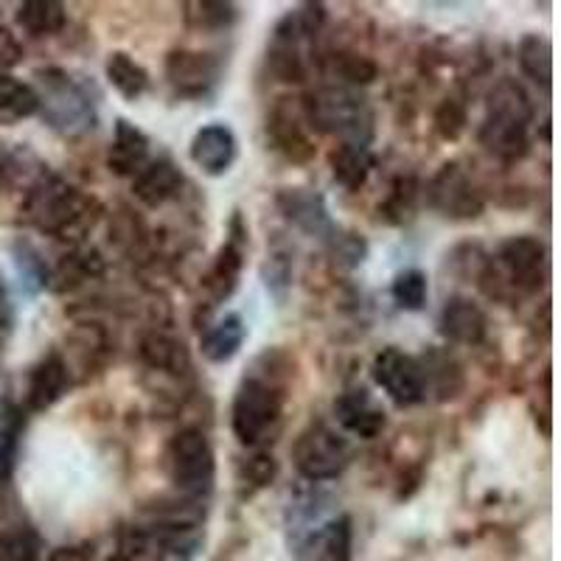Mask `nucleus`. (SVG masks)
Segmentation results:
<instances>
[{
    "mask_svg": "<svg viewBox=\"0 0 561 561\" xmlns=\"http://www.w3.org/2000/svg\"><path fill=\"white\" fill-rule=\"evenodd\" d=\"M318 561H351V519L337 517L320 528L318 539Z\"/></svg>",
    "mask_w": 561,
    "mask_h": 561,
    "instance_id": "obj_29",
    "label": "nucleus"
},
{
    "mask_svg": "<svg viewBox=\"0 0 561 561\" xmlns=\"http://www.w3.org/2000/svg\"><path fill=\"white\" fill-rule=\"evenodd\" d=\"M14 453H18V438H14V430L0 427V485H3V480H7L9 474H12Z\"/></svg>",
    "mask_w": 561,
    "mask_h": 561,
    "instance_id": "obj_34",
    "label": "nucleus"
},
{
    "mask_svg": "<svg viewBox=\"0 0 561 561\" xmlns=\"http://www.w3.org/2000/svg\"><path fill=\"white\" fill-rule=\"evenodd\" d=\"M329 163H332L334 180L348 192H359L365 180H368L370 169H374V158H370L368 147H363V144H340L329 154Z\"/></svg>",
    "mask_w": 561,
    "mask_h": 561,
    "instance_id": "obj_23",
    "label": "nucleus"
},
{
    "mask_svg": "<svg viewBox=\"0 0 561 561\" xmlns=\"http://www.w3.org/2000/svg\"><path fill=\"white\" fill-rule=\"evenodd\" d=\"M393 300L396 307L404 309V312H421V309L427 307V295H430V284L427 275L421 273V270H402V273L396 275L393 280Z\"/></svg>",
    "mask_w": 561,
    "mask_h": 561,
    "instance_id": "obj_30",
    "label": "nucleus"
},
{
    "mask_svg": "<svg viewBox=\"0 0 561 561\" xmlns=\"http://www.w3.org/2000/svg\"><path fill=\"white\" fill-rule=\"evenodd\" d=\"M12 174V160H9L7 149L0 147V185L7 183V178Z\"/></svg>",
    "mask_w": 561,
    "mask_h": 561,
    "instance_id": "obj_38",
    "label": "nucleus"
},
{
    "mask_svg": "<svg viewBox=\"0 0 561 561\" xmlns=\"http://www.w3.org/2000/svg\"><path fill=\"white\" fill-rule=\"evenodd\" d=\"M169 478L183 491L185 497L199 500L214 489V478H217V460H214V449H210L208 438L199 430H183L169 444Z\"/></svg>",
    "mask_w": 561,
    "mask_h": 561,
    "instance_id": "obj_6",
    "label": "nucleus"
},
{
    "mask_svg": "<svg viewBox=\"0 0 561 561\" xmlns=\"http://www.w3.org/2000/svg\"><path fill=\"white\" fill-rule=\"evenodd\" d=\"M149 163V138L127 118L115 122L113 144H110L107 167L118 178H135Z\"/></svg>",
    "mask_w": 561,
    "mask_h": 561,
    "instance_id": "obj_18",
    "label": "nucleus"
},
{
    "mask_svg": "<svg viewBox=\"0 0 561 561\" xmlns=\"http://www.w3.org/2000/svg\"><path fill=\"white\" fill-rule=\"evenodd\" d=\"M370 374H374V382L399 408L419 404L427 396V374H424V365L399 348L379 351L377 357H374V365H370Z\"/></svg>",
    "mask_w": 561,
    "mask_h": 561,
    "instance_id": "obj_8",
    "label": "nucleus"
},
{
    "mask_svg": "<svg viewBox=\"0 0 561 561\" xmlns=\"http://www.w3.org/2000/svg\"><path fill=\"white\" fill-rule=\"evenodd\" d=\"M275 203H278L284 219L293 222L298 230H304V233H309V237L325 239L334 233L332 217H329L320 194L309 192V188H284V192H278Z\"/></svg>",
    "mask_w": 561,
    "mask_h": 561,
    "instance_id": "obj_15",
    "label": "nucleus"
},
{
    "mask_svg": "<svg viewBox=\"0 0 561 561\" xmlns=\"http://www.w3.org/2000/svg\"><path fill=\"white\" fill-rule=\"evenodd\" d=\"M194 167L208 178H219L237 160V135L225 124H208L192 140Z\"/></svg>",
    "mask_w": 561,
    "mask_h": 561,
    "instance_id": "obj_16",
    "label": "nucleus"
},
{
    "mask_svg": "<svg viewBox=\"0 0 561 561\" xmlns=\"http://www.w3.org/2000/svg\"><path fill=\"white\" fill-rule=\"evenodd\" d=\"M185 20L194 28L203 32H222V28L233 26L237 20V7L233 3H219V0H203V3H185Z\"/></svg>",
    "mask_w": 561,
    "mask_h": 561,
    "instance_id": "obj_31",
    "label": "nucleus"
},
{
    "mask_svg": "<svg viewBox=\"0 0 561 561\" xmlns=\"http://www.w3.org/2000/svg\"><path fill=\"white\" fill-rule=\"evenodd\" d=\"M334 415H337L340 427L345 433L357 435V438L370 440L377 438L385 430V410L379 408L377 399L363 388L345 390L334 402Z\"/></svg>",
    "mask_w": 561,
    "mask_h": 561,
    "instance_id": "obj_17",
    "label": "nucleus"
},
{
    "mask_svg": "<svg viewBox=\"0 0 561 561\" xmlns=\"http://www.w3.org/2000/svg\"><path fill=\"white\" fill-rule=\"evenodd\" d=\"M304 115L309 129L325 135H340L343 144H363L370 140V113L365 99L351 88H323L304 99Z\"/></svg>",
    "mask_w": 561,
    "mask_h": 561,
    "instance_id": "obj_3",
    "label": "nucleus"
},
{
    "mask_svg": "<svg viewBox=\"0 0 561 561\" xmlns=\"http://www.w3.org/2000/svg\"><path fill=\"white\" fill-rule=\"evenodd\" d=\"M307 37L309 34L304 32V26H300V20L295 12H289L287 18L275 26L273 43H270L267 51V62L270 70H273L280 82L293 84L307 79V62H304V48H300Z\"/></svg>",
    "mask_w": 561,
    "mask_h": 561,
    "instance_id": "obj_12",
    "label": "nucleus"
},
{
    "mask_svg": "<svg viewBox=\"0 0 561 561\" xmlns=\"http://www.w3.org/2000/svg\"><path fill=\"white\" fill-rule=\"evenodd\" d=\"M180 185H183V172L178 169V163H172L169 158H160L149 160L147 167L135 174L133 192L144 205L160 208L180 192Z\"/></svg>",
    "mask_w": 561,
    "mask_h": 561,
    "instance_id": "obj_20",
    "label": "nucleus"
},
{
    "mask_svg": "<svg viewBox=\"0 0 561 561\" xmlns=\"http://www.w3.org/2000/svg\"><path fill=\"white\" fill-rule=\"evenodd\" d=\"M244 244H248V230L242 228V217H233V225H230V237L228 242L219 250L217 262L210 267L208 278H205V289L210 293V300H225L233 295L239 284V275H242L244 267Z\"/></svg>",
    "mask_w": 561,
    "mask_h": 561,
    "instance_id": "obj_14",
    "label": "nucleus"
},
{
    "mask_svg": "<svg viewBox=\"0 0 561 561\" xmlns=\"http://www.w3.org/2000/svg\"><path fill=\"white\" fill-rule=\"evenodd\" d=\"M348 444L340 433L325 424H312L298 435L293 449V460L298 472L312 483H325L343 474L348 466Z\"/></svg>",
    "mask_w": 561,
    "mask_h": 561,
    "instance_id": "obj_7",
    "label": "nucleus"
},
{
    "mask_svg": "<svg viewBox=\"0 0 561 561\" xmlns=\"http://www.w3.org/2000/svg\"><path fill=\"white\" fill-rule=\"evenodd\" d=\"M485 332H489V320L478 304H472L469 298L447 300V307L440 312V334L444 337L460 345H478L483 343Z\"/></svg>",
    "mask_w": 561,
    "mask_h": 561,
    "instance_id": "obj_21",
    "label": "nucleus"
},
{
    "mask_svg": "<svg viewBox=\"0 0 561 561\" xmlns=\"http://www.w3.org/2000/svg\"><path fill=\"white\" fill-rule=\"evenodd\" d=\"M430 205L453 219H474L483 214V197L460 163L440 167L430 183Z\"/></svg>",
    "mask_w": 561,
    "mask_h": 561,
    "instance_id": "obj_10",
    "label": "nucleus"
},
{
    "mask_svg": "<svg viewBox=\"0 0 561 561\" xmlns=\"http://www.w3.org/2000/svg\"><path fill=\"white\" fill-rule=\"evenodd\" d=\"M20 57H23V48L14 39V34L9 28H0V77H3V70L14 68Z\"/></svg>",
    "mask_w": 561,
    "mask_h": 561,
    "instance_id": "obj_35",
    "label": "nucleus"
},
{
    "mask_svg": "<svg viewBox=\"0 0 561 561\" xmlns=\"http://www.w3.org/2000/svg\"><path fill=\"white\" fill-rule=\"evenodd\" d=\"M334 70L348 84H370L379 77L377 65L370 62L368 57H357V54H340V57H334Z\"/></svg>",
    "mask_w": 561,
    "mask_h": 561,
    "instance_id": "obj_32",
    "label": "nucleus"
},
{
    "mask_svg": "<svg viewBox=\"0 0 561 561\" xmlns=\"http://www.w3.org/2000/svg\"><path fill=\"white\" fill-rule=\"evenodd\" d=\"M534 104L517 79H500L485 99V118L480 124V144L500 160H517L528 152V127Z\"/></svg>",
    "mask_w": 561,
    "mask_h": 561,
    "instance_id": "obj_1",
    "label": "nucleus"
},
{
    "mask_svg": "<svg viewBox=\"0 0 561 561\" xmlns=\"http://www.w3.org/2000/svg\"><path fill=\"white\" fill-rule=\"evenodd\" d=\"M7 323H9V312H7V300L0 298V332H3V329H7Z\"/></svg>",
    "mask_w": 561,
    "mask_h": 561,
    "instance_id": "obj_39",
    "label": "nucleus"
},
{
    "mask_svg": "<svg viewBox=\"0 0 561 561\" xmlns=\"http://www.w3.org/2000/svg\"><path fill=\"white\" fill-rule=\"evenodd\" d=\"M107 79L127 102H135L149 90V73L140 62H135L127 51H113L107 57Z\"/></svg>",
    "mask_w": 561,
    "mask_h": 561,
    "instance_id": "obj_26",
    "label": "nucleus"
},
{
    "mask_svg": "<svg viewBox=\"0 0 561 561\" xmlns=\"http://www.w3.org/2000/svg\"><path fill=\"white\" fill-rule=\"evenodd\" d=\"M219 59L203 51H172L167 59V79L180 96H205L219 82Z\"/></svg>",
    "mask_w": 561,
    "mask_h": 561,
    "instance_id": "obj_13",
    "label": "nucleus"
},
{
    "mask_svg": "<svg viewBox=\"0 0 561 561\" xmlns=\"http://www.w3.org/2000/svg\"><path fill=\"white\" fill-rule=\"evenodd\" d=\"M519 65H523L525 73L539 88L550 90V79H553V51H550L548 39L539 37V34H528L519 43Z\"/></svg>",
    "mask_w": 561,
    "mask_h": 561,
    "instance_id": "obj_28",
    "label": "nucleus"
},
{
    "mask_svg": "<svg viewBox=\"0 0 561 561\" xmlns=\"http://www.w3.org/2000/svg\"><path fill=\"white\" fill-rule=\"evenodd\" d=\"M23 214H26L34 228L54 233V237H68L79 225L88 222L90 199L65 180L45 174L32 185Z\"/></svg>",
    "mask_w": 561,
    "mask_h": 561,
    "instance_id": "obj_5",
    "label": "nucleus"
},
{
    "mask_svg": "<svg viewBox=\"0 0 561 561\" xmlns=\"http://www.w3.org/2000/svg\"><path fill=\"white\" fill-rule=\"evenodd\" d=\"M48 561H93V556L84 548H57L48 556Z\"/></svg>",
    "mask_w": 561,
    "mask_h": 561,
    "instance_id": "obj_37",
    "label": "nucleus"
},
{
    "mask_svg": "<svg viewBox=\"0 0 561 561\" xmlns=\"http://www.w3.org/2000/svg\"><path fill=\"white\" fill-rule=\"evenodd\" d=\"M244 340H248V323H244L242 314L230 312L199 337V351L208 363L225 365L242 351Z\"/></svg>",
    "mask_w": 561,
    "mask_h": 561,
    "instance_id": "obj_22",
    "label": "nucleus"
},
{
    "mask_svg": "<svg viewBox=\"0 0 561 561\" xmlns=\"http://www.w3.org/2000/svg\"><path fill=\"white\" fill-rule=\"evenodd\" d=\"M267 135L273 138V147L293 163H309L318 152L298 99H278L267 118Z\"/></svg>",
    "mask_w": 561,
    "mask_h": 561,
    "instance_id": "obj_9",
    "label": "nucleus"
},
{
    "mask_svg": "<svg viewBox=\"0 0 561 561\" xmlns=\"http://www.w3.org/2000/svg\"><path fill=\"white\" fill-rule=\"evenodd\" d=\"M248 478L253 480L255 485H267L270 480L275 478V463L267 455H259V458L248 460Z\"/></svg>",
    "mask_w": 561,
    "mask_h": 561,
    "instance_id": "obj_36",
    "label": "nucleus"
},
{
    "mask_svg": "<svg viewBox=\"0 0 561 561\" xmlns=\"http://www.w3.org/2000/svg\"><path fill=\"white\" fill-rule=\"evenodd\" d=\"M70 388V374H68V365L59 354H48L45 359H39L34 365L32 377H28V390H26V399H28V408L32 410H48L68 393Z\"/></svg>",
    "mask_w": 561,
    "mask_h": 561,
    "instance_id": "obj_19",
    "label": "nucleus"
},
{
    "mask_svg": "<svg viewBox=\"0 0 561 561\" xmlns=\"http://www.w3.org/2000/svg\"><path fill=\"white\" fill-rule=\"evenodd\" d=\"M500 264L508 273L511 284L523 293L542 287L548 275V253L545 244L534 237H514L500 248Z\"/></svg>",
    "mask_w": 561,
    "mask_h": 561,
    "instance_id": "obj_11",
    "label": "nucleus"
},
{
    "mask_svg": "<svg viewBox=\"0 0 561 561\" xmlns=\"http://www.w3.org/2000/svg\"><path fill=\"white\" fill-rule=\"evenodd\" d=\"M435 124H438V133L444 138L455 140L460 133H463V124H466V113L455 99H447V102L440 104L438 115H435Z\"/></svg>",
    "mask_w": 561,
    "mask_h": 561,
    "instance_id": "obj_33",
    "label": "nucleus"
},
{
    "mask_svg": "<svg viewBox=\"0 0 561 561\" xmlns=\"http://www.w3.org/2000/svg\"><path fill=\"white\" fill-rule=\"evenodd\" d=\"M34 113H39L37 90L28 82H20L14 77H0V124L14 127V124L26 122Z\"/></svg>",
    "mask_w": 561,
    "mask_h": 561,
    "instance_id": "obj_25",
    "label": "nucleus"
},
{
    "mask_svg": "<svg viewBox=\"0 0 561 561\" xmlns=\"http://www.w3.org/2000/svg\"><path fill=\"white\" fill-rule=\"evenodd\" d=\"M284 415V396L275 385L262 377H244L239 382L233 408H230V427L242 447H262L280 427Z\"/></svg>",
    "mask_w": 561,
    "mask_h": 561,
    "instance_id": "obj_4",
    "label": "nucleus"
},
{
    "mask_svg": "<svg viewBox=\"0 0 561 561\" xmlns=\"http://www.w3.org/2000/svg\"><path fill=\"white\" fill-rule=\"evenodd\" d=\"M18 26L32 37H51L65 28V7L57 0H28L20 3Z\"/></svg>",
    "mask_w": 561,
    "mask_h": 561,
    "instance_id": "obj_27",
    "label": "nucleus"
},
{
    "mask_svg": "<svg viewBox=\"0 0 561 561\" xmlns=\"http://www.w3.org/2000/svg\"><path fill=\"white\" fill-rule=\"evenodd\" d=\"M39 113L59 135L79 138L96 127V102L90 90L62 68L39 70Z\"/></svg>",
    "mask_w": 561,
    "mask_h": 561,
    "instance_id": "obj_2",
    "label": "nucleus"
},
{
    "mask_svg": "<svg viewBox=\"0 0 561 561\" xmlns=\"http://www.w3.org/2000/svg\"><path fill=\"white\" fill-rule=\"evenodd\" d=\"M140 357L149 368L163 370V374H172V377H180L188 370V351L180 340L169 337V334L152 332L140 340Z\"/></svg>",
    "mask_w": 561,
    "mask_h": 561,
    "instance_id": "obj_24",
    "label": "nucleus"
}]
</instances>
